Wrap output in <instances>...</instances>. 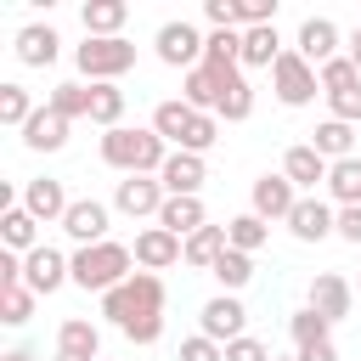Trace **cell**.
<instances>
[{"mask_svg": "<svg viewBox=\"0 0 361 361\" xmlns=\"http://www.w3.org/2000/svg\"><path fill=\"white\" fill-rule=\"evenodd\" d=\"M164 158H169V141L152 124L147 130H130V124L102 130V164H113L118 175H158Z\"/></svg>", "mask_w": 361, "mask_h": 361, "instance_id": "obj_1", "label": "cell"}, {"mask_svg": "<svg viewBox=\"0 0 361 361\" xmlns=\"http://www.w3.org/2000/svg\"><path fill=\"white\" fill-rule=\"evenodd\" d=\"M68 259H73V288H85V293H113L118 282L135 276V248H124L113 237L90 243V248H73Z\"/></svg>", "mask_w": 361, "mask_h": 361, "instance_id": "obj_2", "label": "cell"}, {"mask_svg": "<svg viewBox=\"0 0 361 361\" xmlns=\"http://www.w3.org/2000/svg\"><path fill=\"white\" fill-rule=\"evenodd\" d=\"M102 316L124 333L130 322H141V316H164V276H152V271H135L130 282H118L113 293H102Z\"/></svg>", "mask_w": 361, "mask_h": 361, "instance_id": "obj_3", "label": "cell"}, {"mask_svg": "<svg viewBox=\"0 0 361 361\" xmlns=\"http://www.w3.org/2000/svg\"><path fill=\"white\" fill-rule=\"evenodd\" d=\"M73 62H79V73L90 79V85H118V73H130L135 68V45L118 34V39H85L79 51H73Z\"/></svg>", "mask_w": 361, "mask_h": 361, "instance_id": "obj_4", "label": "cell"}, {"mask_svg": "<svg viewBox=\"0 0 361 361\" xmlns=\"http://www.w3.org/2000/svg\"><path fill=\"white\" fill-rule=\"evenodd\" d=\"M152 45H158V62H164V68L192 73V68H203L209 34H197V23H186V17H175V23H164V28L152 34Z\"/></svg>", "mask_w": 361, "mask_h": 361, "instance_id": "obj_5", "label": "cell"}, {"mask_svg": "<svg viewBox=\"0 0 361 361\" xmlns=\"http://www.w3.org/2000/svg\"><path fill=\"white\" fill-rule=\"evenodd\" d=\"M271 90H276V102H282V107H310V102H316V90H322V73H316L299 51H282V56H276V68H271Z\"/></svg>", "mask_w": 361, "mask_h": 361, "instance_id": "obj_6", "label": "cell"}, {"mask_svg": "<svg viewBox=\"0 0 361 361\" xmlns=\"http://www.w3.org/2000/svg\"><path fill=\"white\" fill-rule=\"evenodd\" d=\"M62 282H73V259L51 243H39L34 254H23V288L28 293H56Z\"/></svg>", "mask_w": 361, "mask_h": 361, "instance_id": "obj_7", "label": "cell"}, {"mask_svg": "<svg viewBox=\"0 0 361 361\" xmlns=\"http://www.w3.org/2000/svg\"><path fill=\"white\" fill-rule=\"evenodd\" d=\"M164 197H169V192H164V180H158V175H124V180L113 186V209H118V214H130V220H147V214L158 220Z\"/></svg>", "mask_w": 361, "mask_h": 361, "instance_id": "obj_8", "label": "cell"}, {"mask_svg": "<svg viewBox=\"0 0 361 361\" xmlns=\"http://www.w3.org/2000/svg\"><path fill=\"white\" fill-rule=\"evenodd\" d=\"M203 338H214V344H231V338H243V327H248V310H243V299L237 293H214L209 305H203Z\"/></svg>", "mask_w": 361, "mask_h": 361, "instance_id": "obj_9", "label": "cell"}, {"mask_svg": "<svg viewBox=\"0 0 361 361\" xmlns=\"http://www.w3.org/2000/svg\"><path fill=\"white\" fill-rule=\"evenodd\" d=\"M293 51H299L310 68H327V62L338 56V23H333V17H305V23H299Z\"/></svg>", "mask_w": 361, "mask_h": 361, "instance_id": "obj_10", "label": "cell"}, {"mask_svg": "<svg viewBox=\"0 0 361 361\" xmlns=\"http://www.w3.org/2000/svg\"><path fill=\"white\" fill-rule=\"evenodd\" d=\"M293 203H299V186H293L288 175H259V180H254V214H259L265 226H271V220L288 226Z\"/></svg>", "mask_w": 361, "mask_h": 361, "instance_id": "obj_11", "label": "cell"}, {"mask_svg": "<svg viewBox=\"0 0 361 361\" xmlns=\"http://www.w3.org/2000/svg\"><path fill=\"white\" fill-rule=\"evenodd\" d=\"M350 305H355V288H350L338 271H316V276H310V310H316V316L344 322V316H350Z\"/></svg>", "mask_w": 361, "mask_h": 361, "instance_id": "obj_12", "label": "cell"}, {"mask_svg": "<svg viewBox=\"0 0 361 361\" xmlns=\"http://www.w3.org/2000/svg\"><path fill=\"white\" fill-rule=\"evenodd\" d=\"M23 209H28L34 220H45V226H62V214L73 209V197L62 192V180L39 175V180H28V186H23Z\"/></svg>", "mask_w": 361, "mask_h": 361, "instance_id": "obj_13", "label": "cell"}, {"mask_svg": "<svg viewBox=\"0 0 361 361\" xmlns=\"http://www.w3.org/2000/svg\"><path fill=\"white\" fill-rule=\"evenodd\" d=\"M62 231H68L79 248L107 243V203H96V197H73V209L62 214Z\"/></svg>", "mask_w": 361, "mask_h": 361, "instance_id": "obj_14", "label": "cell"}, {"mask_svg": "<svg viewBox=\"0 0 361 361\" xmlns=\"http://www.w3.org/2000/svg\"><path fill=\"white\" fill-rule=\"evenodd\" d=\"M180 254H186V243H180L175 231H164V226L135 231V265H141V271H152V276H158V271H164V265H175Z\"/></svg>", "mask_w": 361, "mask_h": 361, "instance_id": "obj_15", "label": "cell"}, {"mask_svg": "<svg viewBox=\"0 0 361 361\" xmlns=\"http://www.w3.org/2000/svg\"><path fill=\"white\" fill-rule=\"evenodd\" d=\"M56 361H102V333L85 316H68L56 327Z\"/></svg>", "mask_w": 361, "mask_h": 361, "instance_id": "obj_16", "label": "cell"}, {"mask_svg": "<svg viewBox=\"0 0 361 361\" xmlns=\"http://www.w3.org/2000/svg\"><path fill=\"white\" fill-rule=\"evenodd\" d=\"M327 169H333V164H327L310 141H299V147H288V152H282V175H288L293 186H305L310 197H316V186H327Z\"/></svg>", "mask_w": 361, "mask_h": 361, "instance_id": "obj_17", "label": "cell"}, {"mask_svg": "<svg viewBox=\"0 0 361 361\" xmlns=\"http://www.w3.org/2000/svg\"><path fill=\"white\" fill-rule=\"evenodd\" d=\"M158 180H164V192H169V197H197V186L209 180V169H203V158H197V152H169V158H164V169H158Z\"/></svg>", "mask_w": 361, "mask_h": 361, "instance_id": "obj_18", "label": "cell"}, {"mask_svg": "<svg viewBox=\"0 0 361 361\" xmlns=\"http://www.w3.org/2000/svg\"><path fill=\"white\" fill-rule=\"evenodd\" d=\"M333 220H338L333 203H322V197H299L293 214H288V231H293L299 243H322V237H333Z\"/></svg>", "mask_w": 361, "mask_h": 361, "instance_id": "obj_19", "label": "cell"}, {"mask_svg": "<svg viewBox=\"0 0 361 361\" xmlns=\"http://www.w3.org/2000/svg\"><path fill=\"white\" fill-rule=\"evenodd\" d=\"M254 113V85L243 79V68H220V107H214V118L220 124H243Z\"/></svg>", "mask_w": 361, "mask_h": 361, "instance_id": "obj_20", "label": "cell"}, {"mask_svg": "<svg viewBox=\"0 0 361 361\" xmlns=\"http://www.w3.org/2000/svg\"><path fill=\"white\" fill-rule=\"evenodd\" d=\"M56 28L51 23H28V28H17V62L23 68H51L56 62Z\"/></svg>", "mask_w": 361, "mask_h": 361, "instance_id": "obj_21", "label": "cell"}, {"mask_svg": "<svg viewBox=\"0 0 361 361\" xmlns=\"http://www.w3.org/2000/svg\"><path fill=\"white\" fill-rule=\"evenodd\" d=\"M180 102L192 107V113H214L220 107V68H192V73H180Z\"/></svg>", "mask_w": 361, "mask_h": 361, "instance_id": "obj_22", "label": "cell"}, {"mask_svg": "<svg viewBox=\"0 0 361 361\" xmlns=\"http://www.w3.org/2000/svg\"><path fill=\"white\" fill-rule=\"evenodd\" d=\"M62 141H68V118L51 113V107H39V113L23 124V147H28V152H56Z\"/></svg>", "mask_w": 361, "mask_h": 361, "instance_id": "obj_23", "label": "cell"}, {"mask_svg": "<svg viewBox=\"0 0 361 361\" xmlns=\"http://www.w3.org/2000/svg\"><path fill=\"white\" fill-rule=\"evenodd\" d=\"M158 226H164V231H175V237L186 243L192 231H203V226H209V220H203V197H164Z\"/></svg>", "mask_w": 361, "mask_h": 361, "instance_id": "obj_24", "label": "cell"}, {"mask_svg": "<svg viewBox=\"0 0 361 361\" xmlns=\"http://www.w3.org/2000/svg\"><path fill=\"white\" fill-rule=\"evenodd\" d=\"M0 237H6L11 254H34V248H39V220H34L23 203H6V214H0Z\"/></svg>", "mask_w": 361, "mask_h": 361, "instance_id": "obj_25", "label": "cell"}, {"mask_svg": "<svg viewBox=\"0 0 361 361\" xmlns=\"http://www.w3.org/2000/svg\"><path fill=\"white\" fill-rule=\"evenodd\" d=\"M310 147L327 158V164H338V158H355V124H338V118H322L316 130H310Z\"/></svg>", "mask_w": 361, "mask_h": 361, "instance_id": "obj_26", "label": "cell"}, {"mask_svg": "<svg viewBox=\"0 0 361 361\" xmlns=\"http://www.w3.org/2000/svg\"><path fill=\"white\" fill-rule=\"evenodd\" d=\"M226 248H231L226 226H203V231H192V237H186V254H180V259H186L192 271H214V259H220Z\"/></svg>", "mask_w": 361, "mask_h": 361, "instance_id": "obj_27", "label": "cell"}, {"mask_svg": "<svg viewBox=\"0 0 361 361\" xmlns=\"http://www.w3.org/2000/svg\"><path fill=\"white\" fill-rule=\"evenodd\" d=\"M124 17H130L124 0H90L85 6V39H118Z\"/></svg>", "mask_w": 361, "mask_h": 361, "instance_id": "obj_28", "label": "cell"}, {"mask_svg": "<svg viewBox=\"0 0 361 361\" xmlns=\"http://www.w3.org/2000/svg\"><path fill=\"white\" fill-rule=\"evenodd\" d=\"M276 56H282L276 23H265V28H243V68H276Z\"/></svg>", "mask_w": 361, "mask_h": 361, "instance_id": "obj_29", "label": "cell"}, {"mask_svg": "<svg viewBox=\"0 0 361 361\" xmlns=\"http://www.w3.org/2000/svg\"><path fill=\"white\" fill-rule=\"evenodd\" d=\"M214 282H220V293H243L248 282H254V254H237V248H226L220 259H214V271H209Z\"/></svg>", "mask_w": 361, "mask_h": 361, "instance_id": "obj_30", "label": "cell"}, {"mask_svg": "<svg viewBox=\"0 0 361 361\" xmlns=\"http://www.w3.org/2000/svg\"><path fill=\"white\" fill-rule=\"evenodd\" d=\"M203 62L209 68H243V28H209Z\"/></svg>", "mask_w": 361, "mask_h": 361, "instance_id": "obj_31", "label": "cell"}, {"mask_svg": "<svg viewBox=\"0 0 361 361\" xmlns=\"http://www.w3.org/2000/svg\"><path fill=\"white\" fill-rule=\"evenodd\" d=\"M192 118H197V113H192L186 102H158V107H152V130H158V135H164L169 147H180V141H186Z\"/></svg>", "mask_w": 361, "mask_h": 361, "instance_id": "obj_32", "label": "cell"}, {"mask_svg": "<svg viewBox=\"0 0 361 361\" xmlns=\"http://www.w3.org/2000/svg\"><path fill=\"white\" fill-rule=\"evenodd\" d=\"M226 237H231V248H237V254H259V248H265V237H271V226L248 209V214H231V220H226Z\"/></svg>", "mask_w": 361, "mask_h": 361, "instance_id": "obj_33", "label": "cell"}, {"mask_svg": "<svg viewBox=\"0 0 361 361\" xmlns=\"http://www.w3.org/2000/svg\"><path fill=\"white\" fill-rule=\"evenodd\" d=\"M327 192H333V203H338V209L361 203V158H338V164L327 169Z\"/></svg>", "mask_w": 361, "mask_h": 361, "instance_id": "obj_34", "label": "cell"}, {"mask_svg": "<svg viewBox=\"0 0 361 361\" xmlns=\"http://www.w3.org/2000/svg\"><path fill=\"white\" fill-rule=\"evenodd\" d=\"M45 107H51V113H62L68 124H73V118H90V85L68 79V85H56V90L45 96Z\"/></svg>", "mask_w": 361, "mask_h": 361, "instance_id": "obj_35", "label": "cell"}, {"mask_svg": "<svg viewBox=\"0 0 361 361\" xmlns=\"http://www.w3.org/2000/svg\"><path fill=\"white\" fill-rule=\"evenodd\" d=\"M90 124H102V130L124 124V90L118 85H90Z\"/></svg>", "mask_w": 361, "mask_h": 361, "instance_id": "obj_36", "label": "cell"}, {"mask_svg": "<svg viewBox=\"0 0 361 361\" xmlns=\"http://www.w3.org/2000/svg\"><path fill=\"white\" fill-rule=\"evenodd\" d=\"M34 113H39V107H34V96H28L23 85H0V124H6V130H23Z\"/></svg>", "mask_w": 361, "mask_h": 361, "instance_id": "obj_37", "label": "cell"}, {"mask_svg": "<svg viewBox=\"0 0 361 361\" xmlns=\"http://www.w3.org/2000/svg\"><path fill=\"white\" fill-rule=\"evenodd\" d=\"M288 333H293V350H305V344L333 338V322H327V316H316V310L305 305V310H293V316H288Z\"/></svg>", "mask_w": 361, "mask_h": 361, "instance_id": "obj_38", "label": "cell"}, {"mask_svg": "<svg viewBox=\"0 0 361 361\" xmlns=\"http://www.w3.org/2000/svg\"><path fill=\"white\" fill-rule=\"evenodd\" d=\"M322 73V96H338V90H355L361 85V68L350 62V56H333L327 68H316Z\"/></svg>", "mask_w": 361, "mask_h": 361, "instance_id": "obj_39", "label": "cell"}, {"mask_svg": "<svg viewBox=\"0 0 361 361\" xmlns=\"http://www.w3.org/2000/svg\"><path fill=\"white\" fill-rule=\"evenodd\" d=\"M34 299H39V293H28L23 282H17V288H0V322H6V327H23V322L34 316Z\"/></svg>", "mask_w": 361, "mask_h": 361, "instance_id": "obj_40", "label": "cell"}, {"mask_svg": "<svg viewBox=\"0 0 361 361\" xmlns=\"http://www.w3.org/2000/svg\"><path fill=\"white\" fill-rule=\"evenodd\" d=\"M214 141H220V118H214V113H197V118H192V130H186V141H180L175 152H197V158H203Z\"/></svg>", "mask_w": 361, "mask_h": 361, "instance_id": "obj_41", "label": "cell"}, {"mask_svg": "<svg viewBox=\"0 0 361 361\" xmlns=\"http://www.w3.org/2000/svg\"><path fill=\"white\" fill-rule=\"evenodd\" d=\"M226 361H276V355L265 350V338L243 333V338H231V344H226Z\"/></svg>", "mask_w": 361, "mask_h": 361, "instance_id": "obj_42", "label": "cell"}, {"mask_svg": "<svg viewBox=\"0 0 361 361\" xmlns=\"http://www.w3.org/2000/svg\"><path fill=\"white\" fill-rule=\"evenodd\" d=\"M180 361H226V344H214V338L192 333V338H180Z\"/></svg>", "mask_w": 361, "mask_h": 361, "instance_id": "obj_43", "label": "cell"}, {"mask_svg": "<svg viewBox=\"0 0 361 361\" xmlns=\"http://www.w3.org/2000/svg\"><path fill=\"white\" fill-rule=\"evenodd\" d=\"M327 107H333V118H338V124H361V85H355V90H338V96H327Z\"/></svg>", "mask_w": 361, "mask_h": 361, "instance_id": "obj_44", "label": "cell"}, {"mask_svg": "<svg viewBox=\"0 0 361 361\" xmlns=\"http://www.w3.org/2000/svg\"><path fill=\"white\" fill-rule=\"evenodd\" d=\"M124 338H130V344H158V338H164V316H141V322H130Z\"/></svg>", "mask_w": 361, "mask_h": 361, "instance_id": "obj_45", "label": "cell"}, {"mask_svg": "<svg viewBox=\"0 0 361 361\" xmlns=\"http://www.w3.org/2000/svg\"><path fill=\"white\" fill-rule=\"evenodd\" d=\"M333 237H344V243H355V248H361V203L338 209V220H333Z\"/></svg>", "mask_w": 361, "mask_h": 361, "instance_id": "obj_46", "label": "cell"}, {"mask_svg": "<svg viewBox=\"0 0 361 361\" xmlns=\"http://www.w3.org/2000/svg\"><path fill=\"white\" fill-rule=\"evenodd\" d=\"M203 17H209V28H237V0H209Z\"/></svg>", "mask_w": 361, "mask_h": 361, "instance_id": "obj_47", "label": "cell"}, {"mask_svg": "<svg viewBox=\"0 0 361 361\" xmlns=\"http://www.w3.org/2000/svg\"><path fill=\"white\" fill-rule=\"evenodd\" d=\"M293 361H338V344H333V338H322V344H305V350H293Z\"/></svg>", "mask_w": 361, "mask_h": 361, "instance_id": "obj_48", "label": "cell"}, {"mask_svg": "<svg viewBox=\"0 0 361 361\" xmlns=\"http://www.w3.org/2000/svg\"><path fill=\"white\" fill-rule=\"evenodd\" d=\"M350 62L361 68V23H355V34H350Z\"/></svg>", "mask_w": 361, "mask_h": 361, "instance_id": "obj_49", "label": "cell"}, {"mask_svg": "<svg viewBox=\"0 0 361 361\" xmlns=\"http://www.w3.org/2000/svg\"><path fill=\"white\" fill-rule=\"evenodd\" d=\"M6 361H34V355H23V350H11V355H6Z\"/></svg>", "mask_w": 361, "mask_h": 361, "instance_id": "obj_50", "label": "cell"}, {"mask_svg": "<svg viewBox=\"0 0 361 361\" xmlns=\"http://www.w3.org/2000/svg\"><path fill=\"white\" fill-rule=\"evenodd\" d=\"M355 282H361V276H355Z\"/></svg>", "mask_w": 361, "mask_h": 361, "instance_id": "obj_51", "label": "cell"}, {"mask_svg": "<svg viewBox=\"0 0 361 361\" xmlns=\"http://www.w3.org/2000/svg\"><path fill=\"white\" fill-rule=\"evenodd\" d=\"M276 361H282V355H276Z\"/></svg>", "mask_w": 361, "mask_h": 361, "instance_id": "obj_52", "label": "cell"}]
</instances>
